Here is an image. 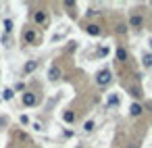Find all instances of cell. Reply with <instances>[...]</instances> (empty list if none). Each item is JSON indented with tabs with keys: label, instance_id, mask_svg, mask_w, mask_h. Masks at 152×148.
<instances>
[{
	"label": "cell",
	"instance_id": "cell-16",
	"mask_svg": "<svg viewBox=\"0 0 152 148\" xmlns=\"http://www.w3.org/2000/svg\"><path fill=\"white\" fill-rule=\"evenodd\" d=\"M94 127H96V123H94V121H86V123H83V131H86V133L94 131Z\"/></svg>",
	"mask_w": 152,
	"mask_h": 148
},
{
	"label": "cell",
	"instance_id": "cell-17",
	"mask_svg": "<svg viewBox=\"0 0 152 148\" xmlns=\"http://www.w3.org/2000/svg\"><path fill=\"white\" fill-rule=\"evenodd\" d=\"M129 92H131V96H133V98H142V92H140L137 88H131Z\"/></svg>",
	"mask_w": 152,
	"mask_h": 148
},
{
	"label": "cell",
	"instance_id": "cell-23",
	"mask_svg": "<svg viewBox=\"0 0 152 148\" xmlns=\"http://www.w3.org/2000/svg\"><path fill=\"white\" fill-rule=\"evenodd\" d=\"M34 129H36V131H42V129H44V127H42V125H40V123H34Z\"/></svg>",
	"mask_w": 152,
	"mask_h": 148
},
{
	"label": "cell",
	"instance_id": "cell-3",
	"mask_svg": "<svg viewBox=\"0 0 152 148\" xmlns=\"http://www.w3.org/2000/svg\"><path fill=\"white\" fill-rule=\"evenodd\" d=\"M36 102H38V98H36L34 92H23V104L25 106H34Z\"/></svg>",
	"mask_w": 152,
	"mask_h": 148
},
{
	"label": "cell",
	"instance_id": "cell-20",
	"mask_svg": "<svg viewBox=\"0 0 152 148\" xmlns=\"http://www.w3.org/2000/svg\"><path fill=\"white\" fill-rule=\"evenodd\" d=\"M65 7H69V9H75V2H73V0H65Z\"/></svg>",
	"mask_w": 152,
	"mask_h": 148
},
{
	"label": "cell",
	"instance_id": "cell-1",
	"mask_svg": "<svg viewBox=\"0 0 152 148\" xmlns=\"http://www.w3.org/2000/svg\"><path fill=\"white\" fill-rule=\"evenodd\" d=\"M113 81V73H110V69H102V71H98V75H96V84L98 86H108Z\"/></svg>",
	"mask_w": 152,
	"mask_h": 148
},
{
	"label": "cell",
	"instance_id": "cell-22",
	"mask_svg": "<svg viewBox=\"0 0 152 148\" xmlns=\"http://www.w3.org/2000/svg\"><path fill=\"white\" fill-rule=\"evenodd\" d=\"M117 32H119V34H125V32H127V27H125V25H119V27H117Z\"/></svg>",
	"mask_w": 152,
	"mask_h": 148
},
{
	"label": "cell",
	"instance_id": "cell-7",
	"mask_svg": "<svg viewBox=\"0 0 152 148\" xmlns=\"http://www.w3.org/2000/svg\"><path fill=\"white\" fill-rule=\"evenodd\" d=\"M142 23H144V19H142V15H131V19H129V25L131 27H142Z\"/></svg>",
	"mask_w": 152,
	"mask_h": 148
},
{
	"label": "cell",
	"instance_id": "cell-19",
	"mask_svg": "<svg viewBox=\"0 0 152 148\" xmlns=\"http://www.w3.org/2000/svg\"><path fill=\"white\" fill-rule=\"evenodd\" d=\"M96 15H100V11H96V9H90L88 11V17H96Z\"/></svg>",
	"mask_w": 152,
	"mask_h": 148
},
{
	"label": "cell",
	"instance_id": "cell-4",
	"mask_svg": "<svg viewBox=\"0 0 152 148\" xmlns=\"http://www.w3.org/2000/svg\"><path fill=\"white\" fill-rule=\"evenodd\" d=\"M86 32H88V36H92V38H98V36L102 34V29H100L96 23H90V25H86Z\"/></svg>",
	"mask_w": 152,
	"mask_h": 148
},
{
	"label": "cell",
	"instance_id": "cell-12",
	"mask_svg": "<svg viewBox=\"0 0 152 148\" xmlns=\"http://www.w3.org/2000/svg\"><path fill=\"white\" fill-rule=\"evenodd\" d=\"M106 106H119V96L117 94H110L106 98Z\"/></svg>",
	"mask_w": 152,
	"mask_h": 148
},
{
	"label": "cell",
	"instance_id": "cell-11",
	"mask_svg": "<svg viewBox=\"0 0 152 148\" xmlns=\"http://www.w3.org/2000/svg\"><path fill=\"white\" fill-rule=\"evenodd\" d=\"M115 54H117V61H121V63H123V61H127V50H125L123 46H119Z\"/></svg>",
	"mask_w": 152,
	"mask_h": 148
},
{
	"label": "cell",
	"instance_id": "cell-26",
	"mask_svg": "<svg viewBox=\"0 0 152 148\" xmlns=\"http://www.w3.org/2000/svg\"><path fill=\"white\" fill-rule=\"evenodd\" d=\"M0 100H2V98H0Z\"/></svg>",
	"mask_w": 152,
	"mask_h": 148
},
{
	"label": "cell",
	"instance_id": "cell-5",
	"mask_svg": "<svg viewBox=\"0 0 152 148\" xmlns=\"http://www.w3.org/2000/svg\"><path fill=\"white\" fill-rule=\"evenodd\" d=\"M142 113H144L142 104H137V102H131V106H129V115H131V117H140Z\"/></svg>",
	"mask_w": 152,
	"mask_h": 148
},
{
	"label": "cell",
	"instance_id": "cell-8",
	"mask_svg": "<svg viewBox=\"0 0 152 148\" xmlns=\"http://www.w3.org/2000/svg\"><path fill=\"white\" fill-rule=\"evenodd\" d=\"M23 42H25V44H34V42H36V32H34V29H27V32L23 34Z\"/></svg>",
	"mask_w": 152,
	"mask_h": 148
},
{
	"label": "cell",
	"instance_id": "cell-13",
	"mask_svg": "<svg viewBox=\"0 0 152 148\" xmlns=\"http://www.w3.org/2000/svg\"><path fill=\"white\" fill-rule=\"evenodd\" d=\"M63 121H65V123H73V121H75V113H73V111H65V113H63Z\"/></svg>",
	"mask_w": 152,
	"mask_h": 148
},
{
	"label": "cell",
	"instance_id": "cell-24",
	"mask_svg": "<svg viewBox=\"0 0 152 148\" xmlns=\"http://www.w3.org/2000/svg\"><path fill=\"white\" fill-rule=\"evenodd\" d=\"M2 125H7V119H4V117H0V127H2Z\"/></svg>",
	"mask_w": 152,
	"mask_h": 148
},
{
	"label": "cell",
	"instance_id": "cell-14",
	"mask_svg": "<svg viewBox=\"0 0 152 148\" xmlns=\"http://www.w3.org/2000/svg\"><path fill=\"white\" fill-rule=\"evenodd\" d=\"M34 21H36V23H44V21H46V13H44V11H38V13L34 15Z\"/></svg>",
	"mask_w": 152,
	"mask_h": 148
},
{
	"label": "cell",
	"instance_id": "cell-2",
	"mask_svg": "<svg viewBox=\"0 0 152 148\" xmlns=\"http://www.w3.org/2000/svg\"><path fill=\"white\" fill-rule=\"evenodd\" d=\"M61 75H63V71H61V67H58V65H52V67L48 69V77H50V81H58V79H61Z\"/></svg>",
	"mask_w": 152,
	"mask_h": 148
},
{
	"label": "cell",
	"instance_id": "cell-21",
	"mask_svg": "<svg viewBox=\"0 0 152 148\" xmlns=\"http://www.w3.org/2000/svg\"><path fill=\"white\" fill-rule=\"evenodd\" d=\"M13 90H19V92H23V90H25V84H17Z\"/></svg>",
	"mask_w": 152,
	"mask_h": 148
},
{
	"label": "cell",
	"instance_id": "cell-10",
	"mask_svg": "<svg viewBox=\"0 0 152 148\" xmlns=\"http://www.w3.org/2000/svg\"><path fill=\"white\" fill-rule=\"evenodd\" d=\"M2 100H13L15 98V90L13 88H4V92H2V96H0Z\"/></svg>",
	"mask_w": 152,
	"mask_h": 148
},
{
	"label": "cell",
	"instance_id": "cell-18",
	"mask_svg": "<svg viewBox=\"0 0 152 148\" xmlns=\"http://www.w3.org/2000/svg\"><path fill=\"white\" fill-rule=\"evenodd\" d=\"M106 54H108V48H106V46L98 48V56H106Z\"/></svg>",
	"mask_w": 152,
	"mask_h": 148
},
{
	"label": "cell",
	"instance_id": "cell-25",
	"mask_svg": "<svg viewBox=\"0 0 152 148\" xmlns=\"http://www.w3.org/2000/svg\"><path fill=\"white\" fill-rule=\"evenodd\" d=\"M148 46H150V50H152V38H150V40H148Z\"/></svg>",
	"mask_w": 152,
	"mask_h": 148
},
{
	"label": "cell",
	"instance_id": "cell-15",
	"mask_svg": "<svg viewBox=\"0 0 152 148\" xmlns=\"http://www.w3.org/2000/svg\"><path fill=\"white\" fill-rule=\"evenodd\" d=\"M2 25H4V32H7V34H11V32H13V27H15L13 19H4V21H2Z\"/></svg>",
	"mask_w": 152,
	"mask_h": 148
},
{
	"label": "cell",
	"instance_id": "cell-9",
	"mask_svg": "<svg viewBox=\"0 0 152 148\" xmlns=\"http://www.w3.org/2000/svg\"><path fill=\"white\" fill-rule=\"evenodd\" d=\"M142 65H144L146 69H152V52H146V54L142 56Z\"/></svg>",
	"mask_w": 152,
	"mask_h": 148
},
{
	"label": "cell",
	"instance_id": "cell-6",
	"mask_svg": "<svg viewBox=\"0 0 152 148\" xmlns=\"http://www.w3.org/2000/svg\"><path fill=\"white\" fill-rule=\"evenodd\" d=\"M36 69H38V61H27V63H25V67H23V73H25V75H29V73H34Z\"/></svg>",
	"mask_w": 152,
	"mask_h": 148
}]
</instances>
